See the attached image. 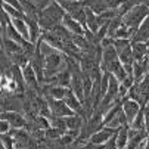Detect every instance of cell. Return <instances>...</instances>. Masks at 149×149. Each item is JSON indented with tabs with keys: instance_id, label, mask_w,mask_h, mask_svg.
<instances>
[{
	"instance_id": "cell-19",
	"label": "cell",
	"mask_w": 149,
	"mask_h": 149,
	"mask_svg": "<svg viewBox=\"0 0 149 149\" xmlns=\"http://www.w3.org/2000/svg\"><path fill=\"white\" fill-rule=\"evenodd\" d=\"M10 132H12V127H10L9 121L2 120V124H0V133L2 134H9Z\"/></svg>"
},
{
	"instance_id": "cell-20",
	"label": "cell",
	"mask_w": 149,
	"mask_h": 149,
	"mask_svg": "<svg viewBox=\"0 0 149 149\" xmlns=\"http://www.w3.org/2000/svg\"><path fill=\"white\" fill-rule=\"evenodd\" d=\"M3 3H6V5H9V6H12V8H15V9H18V10H21L22 12V6H21V2L19 0H2ZM24 13V12H22Z\"/></svg>"
},
{
	"instance_id": "cell-23",
	"label": "cell",
	"mask_w": 149,
	"mask_h": 149,
	"mask_svg": "<svg viewBox=\"0 0 149 149\" xmlns=\"http://www.w3.org/2000/svg\"><path fill=\"white\" fill-rule=\"evenodd\" d=\"M53 2H56V3H59L61 6H63V5H65V3L68 2V0H53Z\"/></svg>"
},
{
	"instance_id": "cell-15",
	"label": "cell",
	"mask_w": 149,
	"mask_h": 149,
	"mask_svg": "<svg viewBox=\"0 0 149 149\" xmlns=\"http://www.w3.org/2000/svg\"><path fill=\"white\" fill-rule=\"evenodd\" d=\"M130 129L136 132H143L146 130V120H145V109L140 111V114L134 118V121L130 124Z\"/></svg>"
},
{
	"instance_id": "cell-4",
	"label": "cell",
	"mask_w": 149,
	"mask_h": 149,
	"mask_svg": "<svg viewBox=\"0 0 149 149\" xmlns=\"http://www.w3.org/2000/svg\"><path fill=\"white\" fill-rule=\"evenodd\" d=\"M2 120L9 121L10 127H12V129H15V130H18V129H25L27 124H28V120H27V117L24 115V112H12V111H9V112H2Z\"/></svg>"
},
{
	"instance_id": "cell-7",
	"label": "cell",
	"mask_w": 149,
	"mask_h": 149,
	"mask_svg": "<svg viewBox=\"0 0 149 149\" xmlns=\"http://www.w3.org/2000/svg\"><path fill=\"white\" fill-rule=\"evenodd\" d=\"M70 89L77 95V97L84 102V87H83V71H78V72H72V77H71V86Z\"/></svg>"
},
{
	"instance_id": "cell-1",
	"label": "cell",
	"mask_w": 149,
	"mask_h": 149,
	"mask_svg": "<svg viewBox=\"0 0 149 149\" xmlns=\"http://www.w3.org/2000/svg\"><path fill=\"white\" fill-rule=\"evenodd\" d=\"M148 16H149V6L137 3L136 6H133L129 12L123 16V21L130 30H133L136 33Z\"/></svg>"
},
{
	"instance_id": "cell-21",
	"label": "cell",
	"mask_w": 149,
	"mask_h": 149,
	"mask_svg": "<svg viewBox=\"0 0 149 149\" xmlns=\"http://www.w3.org/2000/svg\"><path fill=\"white\" fill-rule=\"evenodd\" d=\"M103 148H105V145H96V143H92V142L81 146V149H103Z\"/></svg>"
},
{
	"instance_id": "cell-16",
	"label": "cell",
	"mask_w": 149,
	"mask_h": 149,
	"mask_svg": "<svg viewBox=\"0 0 149 149\" xmlns=\"http://www.w3.org/2000/svg\"><path fill=\"white\" fill-rule=\"evenodd\" d=\"M3 12H6L12 19H15V18H25V15L21 12V10H18V9H15V8L6 5V3H3Z\"/></svg>"
},
{
	"instance_id": "cell-3",
	"label": "cell",
	"mask_w": 149,
	"mask_h": 149,
	"mask_svg": "<svg viewBox=\"0 0 149 149\" xmlns=\"http://www.w3.org/2000/svg\"><path fill=\"white\" fill-rule=\"evenodd\" d=\"M142 109H145V108H143L139 102H136V100H133V99L125 97V99L123 100V111H124V114H125V117H127V121H129V124H132V123L134 121V118L140 114Z\"/></svg>"
},
{
	"instance_id": "cell-8",
	"label": "cell",
	"mask_w": 149,
	"mask_h": 149,
	"mask_svg": "<svg viewBox=\"0 0 149 149\" xmlns=\"http://www.w3.org/2000/svg\"><path fill=\"white\" fill-rule=\"evenodd\" d=\"M63 100H65V103L70 106L75 114H78V115L83 114V102L77 97V95L70 87L67 89V95H65V97H63Z\"/></svg>"
},
{
	"instance_id": "cell-2",
	"label": "cell",
	"mask_w": 149,
	"mask_h": 149,
	"mask_svg": "<svg viewBox=\"0 0 149 149\" xmlns=\"http://www.w3.org/2000/svg\"><path fill=\"white\" fill-rule=\"evenodd\" d=\"M49 100L50 105V111H52V117H59V118H67L74 115L75 112L65 103V100H58V99H52V97H46Z\"/></svg>"
},
{
	"instance_id": "cell-11",
	"label": "cell",
	"mask_w": 149,
	"mask_h": 149,
	"mask_svg": "<svg viewBox=\"0 0 149 149\" xmlns=\"http://www.w3.org/2000/svg\"><path fill=\"white\" fill-rule=\"evenodd\" d=\"M86 13H87V21H86V27L89 31H92L93 34H96L99 31V28L102 27L100 25V21H99V16L90 9V8H86Z\"/></svg>"
},
{
	"instance_id": "cell-25",
	"label": "cell",
	"mask_w": 149,
	"mask_h": 149,
	"mask_svg": "<svg viewBox=\"0 0 149 149\" xmlns=\"http://www.w3.org/2000/svg\"><path fill=\"white\" fill-rule=\"evenodd\" d=\"M148 59H149V53H148Z\"/></svg>"
},
{
	"instance_id": "cell-6",
	"label": "cell",
	"mask_w": 149,
	"mask_h": 149,
	"mask_svg": "<svg viewBox=\"0 0 149 149\" xmlns=\"http://www.w3.org/2000/svg\"><path fill=\"white\" fill-rule=\"evenodd\" d=\"M62 25L65 27L71 34H78V36H86V28H84L80 22H77V21L71 16V15H65V18H63V21H62Z\"/></svg>"
},
{
	"instance_id": "cell-13",
	"label": "cell",
	"mask_w": 149,
	"mask_h": 149,
	"mask_svg": "<svg viewBox=\"0 0 149 149\" xmlns=\"http://www.w3.org/2000/svg\"><path fill=\"white\" fill-rule=\"evenodd\" d=\"M10 21H12L13 27L21 33V36H22L25 40L30 41V28H28V24H27L25 18H15V19L10 18Z\"/></svg>"
},
{
	"instance_id": "cell-10",
	"label": "cell",
	"mask_w": 149,
	"mask_h": 149,
	"mask_svg": "<svg viewBox=\"0 0 149 149\" xmlns=\"http://www.w3.org/2000/svg\"><path fill=\"white\" fill-rule=\"evenodd\" d=\"M132 50H133V56L136 62H140L143 59L148 58L149 53V47L146 43H142V41H132Z\"/></svg>"
},
{
	"instance_id": "cell-5",
	"label": "cell",
	"mask_w": 149,
	"mask_h": 149,
	"mask_svg": "<svg viewBox=\"0 0 149 149\" xmlns=\"http://www.w3.org/2000/svg\"><path fill=\"white\" fill-rule=\"evenodd\" d=\"M117 134V130L115 129H111V127H103V129H100L99 132H96L95 134H92L90 140L92 143H96V145H106L114 136Z\"/></svg>"
},
{
	"instance_id": "cell-18",
	"label": "cell",
	"mask_w": 149,
	"mask_h": 149,
	"mask_svg": "<svg viewBox=\"0 0 149 149\" xmlns=\"http://www.w3.org/2000/svg\"><path fill=\"white\" fill-rule=\"evenodd\" d=\"M105 3H106V6H108V9L118 10L120 6L123 5V0H105Z\"/></svg>"
},
{
	"instance_id": "cell-9",
	"label": "cell",
	"mask_w": 149,
	"mask_h": 149,
	"mask_svg": "<svg viewBox=\"0 0 149 149\" xmlns=\"http://www.w3.org/2000/svg\"><path fill=\"white\" fill-rule=\"evenodd\" d=\"M115 140H117L118 149H125L127 148L129 140H130V124L120 127V129L117 130V134H115Z\"/></svg>"
},
{
	"instance_id": "cell-14",
	"label": "cell",
	"mask_w": 149,
	"mask_h": 149,
	"mask_svg": "<svg viewBox=\"0 0 149 149\" xmlns=\"http://www.w3.org/2000/svg\"><path fill=\"white\" fill-rule=\"evenodd\" d=\"M2 37H9L10 40H13V41H16V43L18 45H21V46H22L24 43H25V41H28V40H25L22 36H21V33L13 27V24H12V21H10V22L8 24V28H6V34H3Z\"/></svg>"
},
{
	"instance_id": "cell-12",
	"label": "cell",
	"mask_w": 149,
	"mask_h": 149,
	"mask_svg": "<svg viewBox=\"0 0 149 149\" xmlns=\"http://www.w3.org/2000/svg\"><path fill=\"white\" fill-rule=\"evenodd\" d=\"M65 123H67V127H68V132H81L86 120H84L81 115H78V114H74L71 117H67Z\"/></svg>"
},
{
	"instance_id": "cell-24",
	"label": "cell",
	"mask_w": 149,
	"mask_h": 149,
	"mask_svg": "<svg viewBox=\"0 0 149 149\" xmlns=\"http://www.w3.org/2000/svg\"><path fill=\"white\" fill-rule=\"evenodd\" d=\"M146 45H148V47H149V40H148V41H146Z\"/></svg>"
},
{
	"instance_id": "cell-17",
	"label": "cell",
	"mask_w": 149,
	"mask_h": 149,
	"mask_svg": "<svg viewBox=\"0 0 149 149\" xmlns=\"http://www.w3.org/2000/svg\"><path fill=\"white\" fill-rule=\"evenodd\" d=\"M31 2H33L40 10H43V9H46V8L53 2V0H31Z\"/></svg>"
},
{
	"instance_id": "cell-22",
	"label": "cell",
	"mask_w": 149,
	"mask_h": 149,
	"mask_svg": "<svg viewBox=\"0 0 149 149\" xmlns=\"http://www.w3.org/2000/svg\"><path fill=\"white\" fill-rule=\"evenodd\" d=\"M103 149H118V146H117V140H115V136L105 145V148Z\"/></svg>"
},
{
	"instance_id": "cell-26",
	"label": "cell",
	"mask_w": 149,
	"mask_h": 149,
	"mask_svg": "<svg viewBox=\"0 0 149 149\" xmlns=\"http://www.w3.org/2000/svg\"><path fill=\"white\" fill-rule=\"evenodd\" d=\"M3 149H5V148H3Z\"/></svg>"
}]
</instances>
